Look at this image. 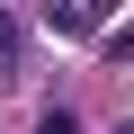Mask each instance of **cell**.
I'll return each mask as SVG.
<instances>
[{
  "instance_id": "cell-3",
  "label": "cell",
  "mask_w": 134,
  "mask_h": 134,
  "mask_svg": "<svg viewBox=\"0 0 134 134\" xmlns=\"http://www.w3.org/2000/svg\"><path fill=\"white\" fill-rule=\"evenodd\" d=\"M36 134H81V116H72V107H54V116H45Z\"/></svg>"
},
{
  "instance_id": "cell-1",
  "label": "cell",
  "mask_w": 134,
  "mask_h": 134,
  "mask_svg": "<svg viewBox=\"0 0 134 134\" xmlns=\"http://www.w3.org/2000/svg\"><path fill=\"white\" fill-rule=\"evenodd\" d=\"M98 18H107V0H54V27H72V36L98 27Z\"/></svg>"
},
{
  "instance_id": "cell-2",
  "label": "cell",
  "mask_w": 134,
  "mask_h": 134,
  "mask_svg": "<svg viewBox=\"0 0 134 134\" xmlns=\"http://www.w3.org/2000/svg\"><path fill=\"white\" fill-rule=\"evenodd\" d=\"M18 63H27V45H18V18H0V90L18 81Z\"/></svg>"
}]
</instances>
